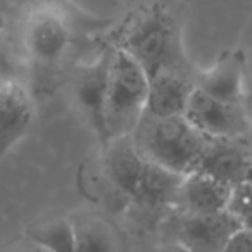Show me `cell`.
<instances>
[{
  "mask_svg": "<svg viewBox=\"0 0 252 252\" xmlns=\"http://www.w3.org/2000/svg\"><path fill=\"white\" fill-rule=\"evenodd\" d=\"M183 26V9L175 0H147L116 28L112 47L133 57L149 78L168 69H195Z\"/></svg>",
  "mask_w": 252,
  "mask_h": 252,
  "instance_id": "1",
  "label": "cell"
},
{
  "mask_svg": "<svg viewBox=\"0 0 252 252\" xmlns=\"http://www.w3.org/2000/svg\"><path fill=\"white\" fill-rule=\"evenodd\" d=\"M102 154L109 182L128 202L158 213L175 209L183 175L147 159L130 135L111 140Z\"/></svg>",
  "mask_w": 252,
  "mask_h": 252,
  "instance_id": "2",
  "label": "cell"
},
{
  "mask_svg": "<svg viewBox=\"0 0 252 252\" xmlns=\"http://www.w3.org/2000/svg\"><path fill=\"white\" fill-rule=\"evenodd\" d=\"M130 137L147 159L183 176L195 171L211 140L185 116L158 118L151 114L142 116Z\"/></svg>",
  "mask_w": 252,
  "mask_h": 252,
  "instance_id": "3",
  "label": "cell"
},
{
  "mask_svg": "<svg viewBox=\"0 0 252 252\" xmlns=\"http://www.w3.org/2000/svg\"><path fill=\"white\" fill-rule=\"evenodd\" d=\"M149 76L142 66L125 50L111 45L107 98H105V133L107 144L128 137L145 114Z\"/></svg>",
  "mask_w": 252,
  "mask_h": 252,
  "instance_id": "4",
  "label": "cell"
},
{
  "mask_svg": "<svg viewBox=\"0 0 252 252\" xmlns=\"http://www.w3.org/2000/svg\"><path fill=\"white\" fill-rule=\"evenodd\" d=\"M73 35L69 12L57 2L43 0L26 12L21 30L23 50L36 67H54L69 52Z\"/></svg>",
  "mask_w": 252,
  "mask_h": 252,
  "instance_id": "5",
  "label": "cell"
},
{
  "mask_svg": "<svg viewBox=\"0 0 252 252\" xmlns=\"http://www.w3.org/2000/svg\"><path fill=\"white\" fill-rule=\"evenodd\" d=\"M238 220L228 209L218 213H180L169 220L173 240L183 252H221L240 230Z\"/></svg>",
  "mask_w": 252,
  "mask_h": 252,
  "instance_id": "6",
  "label": "cell"
},
{
  "mask_svg": "<svg viewBox=\"0 0 252 252\" xmlns=\"http://www.w3.org/2000/svg\"><path fill=\"white\" fill-rule=\"evenodd\" d=\"M185 118L209 138H242L252 135L249 104L220 100L199 88L190 97Z\"/></svg>",
  "mask_w": 252,
  "mask_h": 252,
  "instance_id": "7",
  "label": "cell"
},
{
  "mask_svg": "<svg viewBox=\"0 0 252 252\" xmlns=\"http://www.w3.org/2000/svg\"><path fill=\"white\" fill-rule=\"evenodd\" d=\"M109 63H111V47L95 57L90 63L80 64L74 69L71 92L74 104L83 121L95 135L100 147L107 145L105 133V98H107Z\"/></svg>",
  "mask_w": 252,
  "mask_h": 252,
  "instance_id": "8",
  "label": "cell"
},
{
  "mask_svg": "<svg viewBox=\"0 0 252 252\" xmlns=\"http://www.w3.org/2000/svg\"><path fill=\"white\" fill-rule=\"evenodd\" d=\"M195 171L230 185L252 180V135L242 138H211Z\"/></svg>",
  "mask_w": 252,
  "mask_h": 252,
  "instance_id": "9",
  "label": "cell"
},
{
  "mask_svg": "<svg viewBox=\"0 0 252 252\" xmlns=\"http://www.w3.org/2000/svg\"><path fill=\"white\" fill-rule=\"evenodd\" d=\"M35 119V102L19 80L0 76V161L28 135Z\"/></svg>",
  "mask_w": 252,
  "mask_h": 252,
  "instance_id": "10",
  "label": "cell"
},
{
  "mask_svg": "<svg viewBox=\"0 0 252 252\" xmlns=\"http://www.w3.org/2000/svg\"><path fill=\"white\" fill-rule=\"evenodd\" d=\"M197 88L220 100L249 104L245 54L242 50L223 52L213 66L197 71Z\"/></svg>",
  "mask_w": 252,
  "mask_h": 252,
  "instance_id": "11",
  "label": "cell"
},
{
  "mask_svg": "<svg viewBox=\"0 0 252 252\" xmlns=\"http://www.w3.org/2000/svg\"><path fill=\"white\" fill-rule=\"evenodd\" d=\"M195 69H168L149 78L145 114L168 118L185 116L190 97L197 88Z\"/></svg>",
  "mask_w": 252,
  "mask_h": 252,
  "instance_id": "12",
  "label": "cell"
},
{
  "mask_svg": "<svg viewBox=\"0 0 252 252\" xmlns=\"http://www.w3.org/2000/svg\"><path fill=\"white\" fill-rule=\"evenodd\" d=\"M233 189L213 176L192 171L183 176L173 211L180 213H218L230 206Z\"/></svg>",
  "mask_w": 252,
  "mask_h": 252,
  "instance_id": "13",
  "label": "cell"
},
{
  "mask_svg": "<svg viewBox=\"0 0 252 252\" xmlns=\"http://www.w3.org/2000/svg\"><path fill=\"white\" fill-rule=\"evenodd\" d=\"M71 220L78 252H119L118 233L105 218L95 213H78Z\"/></svg>",
  "mask_w": 252,
  "mask_h": 252,
  "instance_id": "14",
  "label": "cell"
},
{
  "mask_svg": "<svg viewBox=\"0 0 252 252\" xmlns=\"http://www.w3.org/2000/svg\"><path fill=\"white\" fill-rule=\"evenodd\" d=\"M28 238L35 244L42 245L49 252H78L76 233L71 216L54 218L28 230Z\"/></svg>",
  "mask_w": 252,
  "mask_h": 252,
  "instance_id": "15",
  "label": "cell"
},
{
  "mask_svg": "<svg viewBox=\"0 0 252 252\" xmlns=\"http://www.w3.org/2000/svg\"><path fill=\"white\" fill-rule=\"evenodd\" d=\"M228 211L237 218L242 228L252 231V180L235 187Z\"/></svg>",
  "mask_w": 252,
  "mask_h": 252,
  "instance_id": "16",
  "label": "cell"
},
{
  "mask_svg": "<svg viewBox=\"0 0 252 252\" xmlns=\"http://www.w3.org/2000/svg\"><path fill=\"white\" fill-rule=\"evenodd\" d=\"M221 252H252V231L240 228Z\"/></svg>",
  "mask_w": 252,
  "mask_h": 252,
  "instance_id": "17",
  "label": "cell"
},
{
  "mask_svg": "<svg viewBox=\"0 0 252 252\" xmlns=\"http://www.w3.org/2000/svg\"><path fill=\"white\" fill-rule=\"evenodd\" d=\"M11 252H49L47 249H43L42 245L35 244V242H32L28 238V240L25 242L23 245H18L16 249H12Z\"/></svg>",
  "mask_w": 252,
  "mask_h": 252,
  "instance_id": "18",
  "label": "cell"
},
{
  "mask_svg": "<svg viewBox=\"0 0 252 252\" xmlns=\"http://www.w3.org/2000/svg\"><path fill=\"white\" fill-rule=\"evenodd\" d=\"M249 49H251V52H252V30H251V33H249Z\"/></svg>",
  "mask_w": 252,
  "mask_h": 252,
  "instance_id": "19",
  "label": "cell"
},
{
  "mask_svg": "<svg viewBox=\"0 0 252 252\" xmlns=\"http://www.w3.org/2000/svg\"><path fill=\"white\" fill-rule=\"evenodd\" d=\"M249 109H251V114H252V105H249Z\"/></svg>",
  "mask_w": 252,
  "mask_h": 252,
  "instance_id": "20",
  "label": "cell"
}]
</instances>
